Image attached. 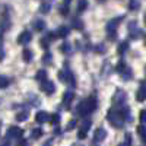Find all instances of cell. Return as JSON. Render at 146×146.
I'll return each mask as SVG.
<instances>
[{
	"label": "cell",
	"mask_w": 146,
	"mask_h": 146,
	"mask_svg": "<svg viewBox=\"0 0 146 146\" xmlns=\"http://www.w3.org/2000/svg\"><path fill=\"white\" fill-rule=\"evenodd\" d=\"M44 146H50V145H44Z\"/></svg>",
	"instance_id": "cell-46"
},
{
	"label": "cell",
	"mask_w": 146,
	"mask_h": 146,
	"mask_svg": "<svg viewBox=\"0 0 146 146\" xmlns=\"http://www.w3.org/2000/svg\"><path fill=\"white\" fill-rule=\"evenodd\" d=\"M136 100L139 102H143L146 100V88H139L136 92Z\"/></svg>",
	"instance_id": "cell-21"
},
{
	"label": "cell",
	"mask_w": 146,
	"mask_h": 146,
	"mask_svg": "<svg viewBox=\"0 0 146 146\" xmlns=\"http://www.w3.org/2000/svg\"><path fill=\"white\" fill-rule=\"evenodd\" d=\"M101 2H102V0H101Z\"/></svg>",
	"instance_id": "cell-49"
},
{
	"label": "cell",
	"mask_w": 146,
	"mask_h": 146,
	"mask_svg": "<svg viewBox=\"0 0 146 146\" xmlns=\"http://www.w3.org/2000/svg\"><path fill=\"white\" fill-rule=\"evenodd\" d=\"M143 21H145V25H146V13H145V18H143Z\"/></svg>",
	"instance_id": "cell-45"
},
{
	"label": "cell",
	"mask_w": 146,
	"mask_h": 146,
	"mask_svg": "<svg viewBox=\"0 0 146 146\" xmlns=\"http://www.w3.org/2000/svg\"><path fill=\"white\" fill-rule=\"evenodd\" d=\"M41 91L45 94V95H53L56 92V85L54 82H51L50 79H45L44 82H41Z\"/></svg>",
	"instance_id": "cell-5"
},
{
	"label": "cell",
	"mask_w": 146,
	"mask_h": 146,
	"mask_svg": "<svg viewBox=\"0 0 146 146\" xmlns=\"http://www.w3.org/2000/svg\"><path fill=\"white\" fill-rule=\"evenodd\" d=\"M10 78H7V76H0V88H7L9 85H10Z\"/></svg>",
	"instance_id": "cell-25"
},
{
	"label": "cell",
	"mask_w": 146,
	"mask_h": 146,
	"mask_svg": "<svg viewBox=\"0 0 146 146\" xmlns=\"http://www.w3.org/2000/svg\"><path fill=\"white\" fill-rule=\"evenodd\" d=\"M95 51L96 53H105V45L104 44H96L95 45Z\"/></svg>",
	"instance_id": "cell-36"
},
{
	"label": "cell",
	"mask_w": 146,
	"mask_h": 146,
	"mask_svg": "<svg viewBox=\"0 0 146 146\" xmlns=\"http://www.w3.org/2000/svg\"><path fill=\"white\" fill-rule=\"evenodd\" d=\"M127 50H129V42H127V41H121V42L118 44V47H117V53H118L120 56H123Z\"/></svg>",
	"instance_id": "cell-18"
},
{
	"label": "cell",
	"mask_w": 146,
	"mask_h": 146,
	"mask_svg": "<svg viewBox=\"0 0 146 146\" xmlns=\"http://www.w3.org/2000/svg\"><path fill=\"white\" fill-rule=\"evenodd\" d=\"M107 120H108L115 129H120V127L124 126V118H123V114H121V111L108 110V113H107Z\"/></svg>",
	"instance_id": "cell-2"
},
{
	"label": "cell",
	"mask_w": 146,
	"mask_h": 146,
	"mask_svg": "<svg viewBox=\"0 0 146 146\" xmlns=\"http://www.w3.org/2000/svg\"><path fill=\"white\" fill-rule=\"evenodd\" d=\"M48 118H50V114H48L47 111H38L35 114V121L38 124H44L48 121Z\"/></svg>",
	"instance_id": "cell-11"
},
{
	"label": "cell",
	"mask_w": 146,
	"mask_h": 146,
	"mask_svg": "<svg viewBox=\"0 0 146 146\" xmlns=\"http://www.w3.org/2000/svg\"><path fill=\"white\" fill-rule=\"evenodd\" d=\"M22 58H23V62H27V63L32 62V51L29 48H25V50L22 51Z\"/></svg>",
	"instance_id": "cell-20"
},
{
	"label": "cell",
	"mask_w": 146,
	"mask_h": 146,
	"mask_svg": "<svg viewBox=\"0 0 146 146\" xmlns=\"http://www.w3.org/2000/svg\"><path fill=\"white\" fill-rule=\"evenodd\" d=\"M120 146H131V136L126 135V143H121Z\"/></svg>",
	"instance_id": "cell-37"
},
{
	"label": "cell",
	"mask_w": 146,
	"mask_h": 146,
	"mask_svg": "<svg viewBox=\"0 0 146 146\" xmlns=\"http://www.w3.org/2000/svg\"><path fill=\"white\" fill-rule=\"evenodd\" d=\"M5 58V50H3V47H2V44H0V62Z\"/></svg>",
	"instance_id": "cell-41"
},
{
	"label": "cell",
	"mask_w": 146,
	"mask_h": 146,
	"mask_svg": "<svg viewBox=\"0 0 146 146\" xmlns=\"http://www.w3.org/2000/svg\"><path fill=\"white\" fill-rule=\"evenodd\" d=\"M0 146H10V145H9V142H5V143H2Z\"/></svg>",
	"instance_id": "cell-43"
},
{
	"label": "cell",
	"mask_w": 146,
	"mask_h": 146,
	"mask_svg": "<svg viewBox=\"0 0 146 146\" xmlns=\"http://www.w3.org/2000/svg\"><path fill=\"white\" fill-rule=\"evenodd\" d=\"M48 121L53 124V126H58V123H60V115L58 114H50V118H48Z\"/></svg>",
	"instance_id": "cell-27"
},
{
	"label": "cell",
	"mask_w": 146,
	"mask_h": 146,
	"mask_svg": "<svg viewBox=\"0 0 146 146\" xmlns=\"http://www.w3.org/2000/svg\"><path fill=\"white\" fill-rule=\"evenodd\" d=\"M88 0H79V2H78V12H79V13H82V12H85V10H86L88 9Z\"/></svg>",
	"instance_id": "cell-23"
},
{
	"label": "cell",
	"mask_w": 146,
	"mask_h": 146,
	"mask_svg": "<svg viewBox=\"0 0 146 146\" xmlns=\"http://www.w3.org/2000/svg\"><path fill=\"white\" fill-rule=\"evenodd\" d=\"M126 67H127V66H126V63H124V62H118V63H117V66H115V70H117L118 73H121Z\"/></svg>",
	"instance_id": "cell-34"
},
{
	"label": "cell",
	"mask_w": 146,
	"mask_h": 146,
	"mask_svg": "<svg viewBox=\"0 0 146 146\" xmlns=\"http://www.w3.org/2000/svg\"><path fill=\"white\" fill-rule=\"evenodd\" d=\"M72 28L73 29H78V31H82L83 29V22L79 18H73L72 19Z\"/></svg>",
	"instance_id": "cell-19"
},
{
	"label": "cell",
	"mask_w": 146,
	"mask_h": 146,
	"mask_svg": "<svg viewBox=\"0 0 146 146\" xmlns=\"http://www.w3.org/2000/svg\"><path fill=\"white\" fill-rule=\"evenodd\" d=\"M34 29L38 31V32L44 31V29H45V22H44L42 19H35V21H34Z\"/></svg>",
	"instance_id": "cell-17"
},
{
	"label": "cell",
	"mask_w": 146,
	"mask_h": 146,
	"mask_svg": "<svg viewBox=\"0 0 146 146\" xmlns=\"http://www.w3.org/2000/svg\"><path fill=\"white\" fill-rule=\"evenodd\" d=\"M50 10H51V5L50 3H42L40 6V12H41V13H48Z\"/></svg>",
	"instance_id": "cell-32"
},
{
	"label": "cell",
	"mask_w": 146,
	"mask_h": 146,
	"mask_svg": "<svg viewBox=\"0 0 146 146\" xmlns=\"http://www.w3.org/2000/svg\"><path fill=\"white\" fill-rule=\"evenodd\" d=\"M105 137H107V131H105V129L100 127V129H96V130H95V133H94V140H95V142H102Z\"/></svg>",
	"instance_id": "cell-12"
},
{
	"label": "cell",
	"mask_w": 146,
	"mask_h": 146,
	"mask_svg": "<svg viewBox=\"0 0 146 146\" xmlns=\"http://www.w3.org/2000/svg\"><path fill=\"white\" fill-rule=\"evenodd\" d=\"M69 34H70V28H69V27H64V25L60 27V28L56 31V35L58 36V38H66Z\"/></svg>",
	"instance_id": "cell-15"
},
{
	"label": "cell",
	"mask_w": 146,
	"mask_h": 146,
	"mask_svg": "<svg viewBox=\"0 0 146 146\" xmlns=\"http://www.w3.org/2000/svg\"><path fill=\"white\" fill-rule=\"evenodd\" d=\"M60 51H62L63 54H66V56H70L73 53V45L70 42H64V44L60 45Z\"/></svg>",
	"instance_id": "cell-16"
},
{
	"label": "cell",
	"mask_w": 146,
	"mask_h": 146,
	"mask_svg": "<svg viewBox=\"0 0 146 146\" xmlns=\"http://www.w3.org/2000/svg\"><path fill=\"white\" fill-rule=\"evenodd\" d=\"M129 32H130V36H131V38L136 40V38H139V36H140V32H142V31L137 28V23L133 21V22L129 23Z\"/></svg>",
	"instance_id": "cell-9"
},
{
	"label": "cell",
	"mask_w": 146,
	"mask_h": 146,
	"mask_svg": "<svg viewBox=\"0 0 146 146\" xmlns=\"http://www.w3.org/2000/svg\"><path fill=\"white\" fill-rule=\"evenodd\" d=\"M42 135H44V131H42V129H40V127H36V129H34V130L31 131V137H32V139H40Z\"/></svg>",
	"instance_id": "cell-24"
},
{
	"label": "cell",
	"mask_w": 146,
	"mask_h": 146,
	"mask_svg": "<svg viewBox=\"0 0 146 146\" xmlns=\"http://www.w3.org/2000/svg\"><path fill=\"white\" fill-rule=\"evenodd\" d=\"M76 124H78V121H76V118H73V120H70L69 123H67V127H66V130H72V129H75V127H76Z\"/></svg>",
	"instance_id": "cell-35"
},
{
	"label": "cell",
	"mask_w": 146,
	"mask_h": 146,
	"mask_svg": "<svg viewBox=\"0 0 146 146\" xmlns=\"http://www.w3.org/2000/svg\"><path fill=\"white\" fill-rule=\"evenodd\" d=\"M58 12H60V15H63V16H67L69 15V5H60L58 7Z\"/></svg>",
	"instance_id": "cell-30"
},
{
	"label": "cell",
	"mask_w": 146,
	"mask_h": 146,
	"mask_svg": "<svg viewBox=\"0 0 146 146\" xmlns=\"http://www.w3.org/2000/svg\"><path fill=\"white\" fill-rule=\"evenodd\" d=\"M145 44H146V38H145Z\"/></svg>",
	"instance_id": "cell-47"
},
{
	"label": "cell",
	"mask_w": 146,
	"mask_h": 146,
	"mask_svg": "<svg viewBox=\"0 0 146 146\" xmlns=\"http://www.w3.org/2000/svg\"><path fill=\"white\" fill-rule=\"evenodd\" d=\"M35 79L38 80V82H44L47 79V70H44V69L38 70V72L35 73Z\"/></svg>",
	"instance_id": "cell-22"
},
{
	"label": "cell",
	"mask_w": 146,
	"mask_h": 146,
	"mask_svg": "<svg viewBox=\"0 0 146 146\" xmlns=\"http://www.w3.org/2000/svg\"><path fill=\"white\" fill-rule=\"evenodd\" d=\"M50 40H48L47 38V36H44V38H41V41H40V44H41V47L42 48H48V47H50Z\"/></svg>",
	"instance_id": "cell-33"
},
{
	"label": "cell",
	"mask_w": 146,
	"mask_h": 146,
	"mask_svg": "<svg viewBox=\"0 0 146 146\" xmlns=\"http://www.w3.org/2000/svg\"><path fill=\"white\" fill-rule=\"evenodd\" d=\"M22 136H23V130H22L21 127H18V126H12V127L7 130V137H9V139H16V140H19V139H22Z\"/></svg>",
	"instance_id": "cell-6"
},
{
	"label": "cell",
	"mask_w": 146,
	"mask_h": 146,
	"mask_svg": "<svg viewBox=\"0 0 146 146\" xmlns=\"http://www.w3.org/2000/svg\"><path fill=\"white\" fill-rule=\"evenodd\" d=\"M139 7H140V2H139V0H130V2H129V9L130 10L135 12V10H139Z\"/></svg>",
	"instance_id": "cell-26"
},
{
	"label": "cell",
	"mask_w": 146,
	"mask_h": 146,
	"mask_svg": "<svg viewBox=\"0 0 146 146\" xmlns=\"http://www.w3.org/2000/svg\"><path fill=\"white\" fill-rule=\"evenodd\" d=\"M145 72H146V69H145Z\"/></svg>",
	"instance_id": "cell-48"
},
{
	"label": "cell",
	"mask_w": 146,
	"mask_h": 146,
	"mask_svg": "<svg viewBox=\"0 0 146 146\" xmlns=\"http://www.w3.org/2000/svg\"><path fill=\"white\" fill-rule=\"evenodd\" d=\"M137 133H139L140 136L146 135V127H145V126H139V127H137Z\"/></svg>",
	"instance_id": "cell-39"
},
{
	"label": "cell",
	"mask_w": 146,
	"mask_h": 146,
	"mask_svg": "<svg viewBox=\"0 0 146 146\" xmlns=\"http://www.w3.org/2000/svg\"><path fill=\"white\" fill-rule=\"evenodd\" d=\"M10 19H9V15H2V21H0V29L2 31H7L10 28Z\"/></svg>",
	"instance_id": "cell-13"
},
{
	"label": "cell",
	"mask_w": 146,
	"mask_h": 146,
	"mask_svg": "<svg viewBox=\"0 0 146 146\" xmlns=\"http://www.w3.org/2000/svg\"><path fill=\"white\" fill-rule=\"evenodd\" d=\"M91 126H92V121H91V120H86V121H83V124H82L80 130L78 131V137H79L80 140H83L85 137L88 136V131H89Z\"/></svg>",
	"instance_id": "cell-8"
},
{
	"label": "cell",
	"mask_w": 146,
	"mask_h": 146,
	"mask_svg": "<svg viewBox=\"0 0 146 146\" xmlns=\"http://www.w3.org/2000/svg\"><path fill=\"white\" fill-rule=\"evenodd\" d=\"M58 80L63 82V83H67V85H72V86H75L76 85V80H75V75L69 70V69H64V70H60L58 72Z\"/></svg>",
	"instance_id": "cell-4"
},
{
	"label": "cell",
	"mask_w": 146,
	"mask_h": 146,
	"mask_svg": "<svg viewBox=\"0 0 146 146\" xmlns=\"http://www.w3.org/2000/svg\"><path fill=\"white\" fill-rule=\"evenodd\" d=\"M142 140H143V143L146 145V135H143V136H142Z\"/></svg>",
	"instance_id": "cell-42"
},
{
	"label": "cell",
	"mask_w": 146,
	"mask_h": 146,
	"mask_svg": "<svg viewBox=\"0 0 146 146\" xmlns=\"http://www.w3.org/2000/svg\"><path fill=\"white\" fill-rule=\"evenodd\" d=\"M139 118H140V121H142V123H146V110H142V111H140V114H139Z\"/></svg>",
	"instance_id": "cell-38"
},
{
	"label": "cell",
	"mask_w": 146,
	"mask_h": 146,
	"mask_svg": "<svg viewBox=\"0 0 146 146\" xmlns=\"http://www.w3.org/2000/svg\"><path fill=\"white\" fill-rule=\"evenodd\" d=\"M18 146H29V143H28V140H27V139H19Z\"/></svg>",
	"instance_id": "cell-40"
},
{
	"label": "cell",
	"mask_w": 146,
	"mask_h": 146,
	"mask_svg": "<svg viewBox=\"0 0 146 146\" xmlns=\"http://www.w3.org/2000/svg\"><path fill=\"white\" fill-rule=\"evenodd\" d=\"M42 63L44 64H51L53 63V54L51 53H45L42 56Z\"/></svg>",
	"instance_id": "cell-29"
},
{
	"label": "cell",
	"mask_w": 146,
	"mask_h": 146,
	"mask_svg": "<svg viewBox=\"0 0 146 146\" xmlns=\"http://www.w3.org/2000/svg\"><path fill=\"white\" fill-rule=\"evenodd\" d=\"M28 117H29L28 111H21V113L16 114V120L18 121H25V120H28Z\"/></svg>",
	"instance_id": "cell-28"
},
{
	"label": "cell",
	"mask_w": 146,
	"mask_h": 146,
	"mask_svg": "<svg viewBox=\"0 0 146 146\" xmlns=\"http://www.w3.org/2000/svg\"><path fill=\"white\" fill-rule=\"evenodd\" d=\"M126 101V94L123 91H117L115 95H114V98H113V102L114 104H123Z\"/></svg>",
	"instance_id": "cell-14"
},
{
	"label": "cell",
	"mask_w": 146,
	"mask_h": 146,
	"mask_svg": "<svg viewBox=\"0 0 146 146\" xmlns=\"http://www.w3.org/2000/svg\"><path fill=\"white\" fill-rule=\"evenodd\" d=\"M131 75H133V73H131V70H130L129 67H126L123 72H121V76H123L124 80H129V79L131 78Z\"/></svg>",
	"instance_id": "cell-31"
},
{
	"label": "cell",
	"mask_w": 146,
	"mask_h": 146,
	"mask_svg": "<svg viewBox=\"0 0 146 146\" xmlns=\"http://www.w3.org/2000/svg\"><path fill=\"white\" fill-rule=\"evenodd\" d=\"M73 100H75V91L69 89L63 94V102H64L66 108H69V105H70V102H73Z\"/></svg>",
	"instance_id": "cell-10"
},
{
	"label": "cell",
	"mask_w": 146,
	"mask_h": 146,
	"mask_svg": "<svg viewBox=\"0 0 146 146\" xmlns=\"http://www.w3.org/2000/svg\"><path fill=\"white\" fill-rule=\"evenodd\" d=\"M96 107H98V101H96L95 96H89V98L86 100H83L82 102H79L78 108H76V111L79 115L85 117V115H89L91 113H94Z\"/></svg>",
	"instance_id": "cell-1"
},
{
	"label": "cell",
	"mask_w": 146,
	"mask_h": 146,
	"mask_svg": "<svg viewBox=\"0 0 146 146\" xmlns=\"http://www.w3.org/2000/svg\"><path fill=\"white\" fill-rule=\"evenodd\" d=\"M70 2H72V0H64V3H66V5H69Z\"/></svg>",
	"instance_id": "cell-44"
},
{
	"label": "cell",
	"mask_w": 146,
	"mask_h": 146,
	"mask_svg": "<svg viewBox=\"0 0 146 146\" xmlns=\"http://www.w3.org/2000/svg\"><path fill=\"white\" fill-rule=\"evenodd\" d=\"M123 21V16H120V18H114L111 19L108 23H107V35H108V38L110 40H115V32H117V27L120 25V22Z\"/></svg>",
	"instance_id": "cell-3"
},
{
	"label": "cell",
	"mask_w": 146,
	"mask_h": 146,
	"mask_svg": "<svg viewBox=\"0 0 146 146\" xmlns=\"http://www.w3.org/2000/svg\"><path fill=\"white\" fill-rule=\"evenodd\" d=\"M31 40H32V32H29L28 29H25V31H22L21 34H19V36H18V44L19 45H25V44H28V42H31Z\"/></svg>",
	"instance_id": "cell-7"
}]
</instances>
